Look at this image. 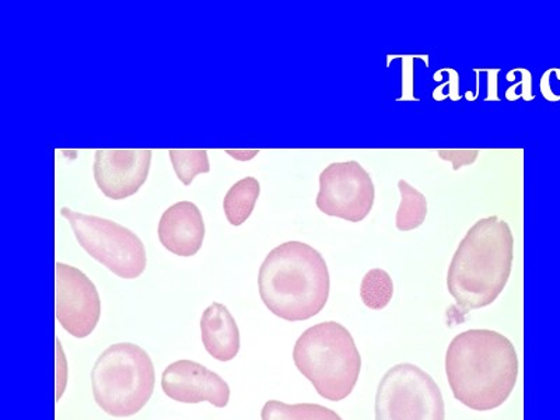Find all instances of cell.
I'll use <instances>...</instances> for the list:
<instances>
[{
  "mask_svg": "<svg viewBox=\"0 0 560 420\" xmlns=\"http://www.w3.org/2000/svg\"><path fill=\"white\" fill-rule=\"evenodd\" d=\"M518 369L512 341L490 329L459 334L447 349L450 387L455 399L474 411H492L506 402L516 387Z\"/></svg>",
  "mask_w": 560,
  "mask_h": 420,
  "instance_id": "6da1fadb",
  "label": "cell"
},
{
  "mask_svg": "<svg viewBox=\"0 0 560 420\" xmlns=\"http://www.w3.org/2000/svg\"><path fill=\"white\" fill-rule=\"evenodd\" d=\"M512 228L499 217L479 219L455 249L447 272L458 317L497 302L512 275Z\"/></svg>",
  "mask_w": 560,
  "mask_h": 420,
  "instance_id": "7a4b0ae2",
  "label": "cell"
},
{
  "mask_svg": "<svg viewBox=\"0 0 560 420\" xmlns=\"http://www.w3.org/2000/svg\"><path fill=\"white\" fill-rule=\"evenodd\" d=\"M258 289L265 306L277 317L306 322L327 306L331 289L328 265L310 244H280L259 268Z\"/></svg>",
  "mask_w": 560,
  "mask_h": 420,
  "instance_id": "3957f363",
  "label": "cell"
},
{
  "mask_svg": "<svg viewBox=\"0 0 560 420\" xmlns=\"http://www.w3.org/2000/svg\"><path fill=\"white\" fill-rule=\"evenodd\" d=\"M294 364L328 401L348 398L357 387L362 358L352 335L335 322L310 327L293 349Z\"/></svg>",
  "mask_w": 560,
  "mask_h": 420,
  "instance_id": "277c9868",
  "label": "cell"
},
{
  "mask_svg": "<svg viewBox=\"0 0 560 420\" xmlns=\"http://www.w3.org/2000/svg\"><path fill=\"white\" fill-rule=\"evenodd\" d=\"M156 374L147 350L135 343H115L104 350L92 372L94 399L105 413L129 418L152 398Z\"/></svg>",
  "mask_w": 560,
  "mask_h": 420,
  "instance_id": "5b68a950",
  "label": "cell"
},
{
  "mask_svg": "<svg viewBox=\"0 0 560 420\" xmlns=\"http://www.w3.org/2000/svg\"><path fill=\"white\" fill-rule=\"evenodd\" d=\"M80 247L90 257L122 279H137L147 271V248L137 234L113 220L61 209Z\"/></svg>",
  "mask_w": 560,
  "mask_h": 420,
  "instance_id": "8992f818",
  "label": "cell"
},
{
  "mask_svg": "<svg viewBox=\"0 0 560 420\" xmlns=\"http://www.w3.org/2000/svg\"><path fill=\"white\" fill-rule=\"evenodd\" d=\"M376 420H446V405L432 376L415 364L401 363L378 384Z\"/></svg>",
  "mask_w": 560,
  "mask_h": 420,
  "instance_id": "52a82bcc",
  "label": "cell"
},
{
  "mask_svg": "<svg viewBox=\"0 0 560 420\" xmlns=\"http://www.w3.org/2000/svg\"><path fill=\"white\" fill-rule=\"evenodd\" d=\"M376 201V188L362 164L350 162L332 163L319 174V191L315 205L324 214L363 222L372 212Z\"/></svg>",
  "mask_w": 560,
  "mask_h": 420,
  "instance_id": "ba28073f",
  "label": "cell"
},
{
  "mask_svg": "<svg viewBox=\"0 0 560 420\" xmlns=\"http://www.w3.org/2000/svg\"><path fill=\"white\" fill-rule=\"evenodd\" d=\"M57 319L74 338H86L102 317V300L93 280L72 265L57 262Z\"/></svg>",
  "mask_w": 560,
  "mask_h": 420,
  "instance_id": "9c48e42d",
  "label": "cell"
},
{
  "mask_svg": "<svg viewBox=\"0 0 560 420\" xmlns=\"http://www.w3.org/2000/svg\"><path fill=\"white\" fill-rule=\"evenodd\" d=\"M152 158L148 149L96 150L93 174L100 191L113 201L133 197L147 183Z\"/></svg>",
  "mask_w": 560,
  "mask_h": 420,
  "instance_id": "30bf717a",
  "label": "cell"
},
{
  "mask_svg": "<svg viewBox=\"0 0 560 420\" xmlns=\"http://www.w3.org/2000/svg\"><path fill=\"white\" fill-rule=\"evenodd\" d=\"M164 394L183 404L209 402L213 407H228L230 387L219 374L192 360H178L164 370Z\"/></svg>",
  "mask_w": 560,
  "mask_h": 420,
  "instance_id": "8fae6325",
  "label": "cell"
},
{
  "mask_svg": "<svg viewBox=\"0 0 560 420\" xmlns=\"http://www.w3.org/2000/svg\"><path fill=\"white\" fill-rule=\"evenodd\" d=\"M205 222L201 210L194 202L172 205L160 218L158 234L160 243L168 253L178 257H194L202 248Z\"/></svg>",
  "mask_w": 560,
  "mask_h": 420,
  "instance_id": "7c38bea8",
  "label": "cell"
},
{
  "mask_svg": "<svg viewBox=\"0 0 560 420\" xmlns=\"http://www.w3.org/2000/svg\"><path fill=\"white\" fill-rule=\"evenodd\" d=\"M202 342L207 352L219 362H230L240 352L236 319L224 304L213 303L201 318Z\"/></svg>",
  "mask_w": 560,
  "mask_h": 420,
  "instance_id": "4fadbf2b",
  "label": "cell"
},
{
  "mask_svg": "<svg viewBox=\"0 0 560 420\" xmlns=\"http://www.w3.org/2000/svg\"><path fill=\"white\" fill-rule=\"evenodd\" d=\"M261 184L257 178L245 177L229 189L223 199L224 214L232 226H242L252 217L257 205Z\"/></svg>",
  "mask_w": 560,
  "mask_h": 420,
  "instance_id": "5bb4252c",
  "label": "cell"
},
{
  "mask_svg": "<svg viewBox=\"0 0 560 420\" xmlns=\"http://www.w3.org/2000/svg\"><path fill=\"white\" fill-rule=\"evenodd\" d=\"M398 189L401 194V203H399L397 217H395V226L399 232H412V230L422 226L424 220H427L428 199L405 179H399Z\"/></svg>",
  "mask_w": 560,
  "mask_h": 420,
  "instance_id": "9a60e30c",
  "label": "cell"
},
{
  "mask_svg": "<svg viewBox=\"0 0 560 420\" xmlns=\"http://www.w3.org/2000/svg\"><path fill=\"white\" fill-rule=\"evenodd\" d=\"M262 420H343L332 409L318 404H284L268 401L264 405Z\"/></svg>",
  "mask_w": 560,
  "mask_h": 420,
  "instance_id": "2e32d148",
  "label": "cell"
},
{
  "mask_svg": "<svg viewBox=\"0 0 560 420\" xmlns=\"http://www.w3.org/2000/svg\"><path fill=\"white\" fill-rule=\"evenodd\" d=\"M394 296V282L384 269L374 268L364 275L360 284V298L370 310H383Z\"/></svg>",
  "mask_w": 560,
  "mask_h": 420,
  "instance_id": "e0dca14e",
  "label": "cell"
},
{
  "mask_svg": "<svg viewBox=\"0 0 560 420\" xmlns=\"http://www.w3.org/2000/svg\"><path fill=\"white\" fill-rule=\"evenodd\" d=\"M175 175L184 185H191L199 174L210 172L207 150H168Z\"/></svg>",
  "mask_w": 560,
  "mask_h": 420,
  "instance_id": "ac0fdd59",
  "label": "cell"
},
{
  "mask_svg": "<svg viewBox=\"0 0 560 420\" xmlns=\"http://www.w3.org/2000/svg\"><path fill=\"white\" fill-rule=\"evenodd\" d=\"M439 158L453 164L454 170L471 166L479 156V150H439Z\"/></svg>",
  "mask_w": 560,
  "mask_h": 420,
  "instance_id": "d6986e66",
  "label": "cell"
},
{
  "mask_svg": "<svg viewBox=\"0 0 560 420\" xmlns=\"http://www.w3.org/2000/svg\"><path fill=\"white\" fill-rule=\"evenodd\" d=\"M523 80L522 82H517V84H513L512 88L506 90V100L509 102H516V93L518 88L522 89V98L524 102H533V74L528 69L522 68Z\"/></svg>",
  "mask_w": 560,
  "mask_h": 420,
  "instance_id": "ffe728a7",
  "label": "cell"
},
{
  "mask_svg": "<svg viewBox=\"0 0 560 420\" xmlns=\"http://www.w3.org/2000/svg\"><path fill=\"white\" fill-rule=\"evenodd\" d=\"M553 69H548L547 72H544L541 80H539V90H541L544 98L552 103L560 102V94H555L551 88V74L553 73Z\"/></svg>",
  "mask_w": 560,
  "mask_h": 420,
  "instance_id": "44dd1931",
  "label": "cell"
},
{
  "mask_svg": "<svg viewBox=\"0 0 560 420\" xmlns=\"http://www.w3.org/2000/svg\"><path fill=\"white\" fill-rule=\"evenodd\" d=\"M259 150H226L229 156H232L240 162H247V160H252L257 156Z\"/></svg>",
  "mask_w": 560,
  "mask_h": 420,
  "instance_id": "7402d4cb",
  "label": "cell"
}]
</instances>
